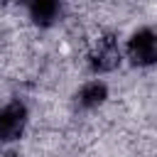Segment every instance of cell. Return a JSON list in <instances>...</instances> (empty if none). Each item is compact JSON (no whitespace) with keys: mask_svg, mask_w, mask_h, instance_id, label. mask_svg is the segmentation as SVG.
I'll use <instances>...</instances> for the list:
<instances>
[{"mask_svg":"<svg viewBox=\"0 0 157 157\" xmlns=\"http://www.w3.org/2000/svg\"><path fill=\"white\" fill-rule=\"evenodd\" d=\"M125 54L135 66H152L157 61V34L150 27L132 32L125 44Z\"/></svg>","mask_w":157,"mask_h":157,"instance_id":"cell-1","label":"cell"},{"mask_svg":"<svg viewBox=\"0 0 157 157\" xmlns=\"http://www.w3.org/2000/svg\"><path fill=\"white\" fill-rule=\"evenodd\" d=\"M29 113L22 101H10L0 108V142H15L25 135Z\"/></svg>","mask_w":157,"mask_h":157,"instance_id":"cell-2","label":"cell"},{"mask_svg":"<svg viewBox=\"0 0 157 157\" xmlns=\"http://www.w3.org/2000/svg\"><path fill=\"white\" fill-rule=\"evenodd\" d=\"M123 61V52L115 42V37H101L96 49L88 54V66L93 74H108V71H115Z\"/></svg>","mask_w":157,"mask_h":157,"instance_id":"cell-3","label":"cell"},{"mask_svg":"<svg viewBox=\"0 0 157 157\" xmlns=\"http://www.w3.org/2000/svg\"><path fill=\"white\" fill-rule=\"evenodd\" d=\"M105 98H108V86H105V81H101V78L86 81V83L78 88V93H76V103H78L81 108H86V110H93V108L103 105Z\"/></svg>","mask_w":157,"mask_h":157,"instance_id":"cell-4","label":"cell"},{"mask_svg":"<svg viewBox=\"0 0 157 157\" xmlns=\"http://www.w3.org/2000/svg\"><path fill=\"white\" fill-rule=\"evenodd\" d=\"M61 12V0H29V20L37 27H52Z\"/></svg>","mask_w":157,"mask_h":157,"instance_id":"cell-5","label":"cell"},{"mask_svg":"<svg viewBox=\"0 0 157 157\" xmlns=\"http://www.w3.org/2000/svg\"><path fill=\"white\" fill-rule=\"evenodd\" d=\"M0 5H2V0H0Z\"/></svg>","mask_w":157,"mask_h":157,"instance_id":"cell-6","label":"cell"}]
</instances>
